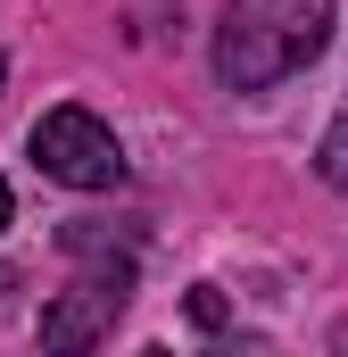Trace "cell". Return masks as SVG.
I'll return each instance as SVG.
<instances>
[{
  "label": "cell",
  "mask_w": 348,
  "mask_h": 357,
  "mask_svg": "<svg viewBox=\"0 0 348 357\" xmlns=\"http://www.w3.org/2000/svg\"><path fill=\"white\" fill-rule=\"evenodd\" d=\"M33 167L50 183H67V191H116L125 183V150H116V133L91 108H50L33 125Z\"/></svg>",
  "instance_id": "3"
},
{
  "label": "cell",
  "mask_w": 348,
  "mask_h": 357,
  "mask_svg": "<svg viewBox=\"0 0 348 357\" xmlns=\"http://www.w3.org/2000/svg\"><path fill=\"white\" fill-rule=\"evenodd\" d=\"M324 42H332V0H224V17H216V75L232 91H274Z\"/></svg>",
  "instance_id": "1"
},
{
  "label": "cell",
  "mask_w": 348,
  "mask_h": 357,
  "mask_svg": "<svg viewBox=\"0 0 348 357\" xmlns=\"http://www.w3.org/2000/svg\"><path fill=\"white\" fill-rule=\"evenodd\" d=\"M0 75H8V59H0Z\"/></svg>",
  "instance_id": "8"
},
{
  "label": "cell",
  "mask_w": 348,
  "mask_h": 357,
  "mask_svg": "<svg viewBox=\"0 0 348 357\" xmlns=\"http://www.w3.org/2000/svg\"><path fill=\"white\" fill-rule=\"evenodd\" d=\"M8 216H17V199H8V183H0V233H8Z\"/></svg>",
  "instance_id": "6"
},
{
  "label": "cell",
  "mask_w": 348,
  "mask_h": 357,
  "mask_svg": "<svg viewBox=\"0 0 348 357\" xmlns=\"http://www.w3.org/2000/svg\"><path fill=\"white\" fill-rule=\"evenodd\" d=\"M141 357H166V349H141Z\"/></svg>",
  "instance_id": "7"
},
{
  "label": "cell",
  "mask_w": 348,
  "mask_h": 357,
  "mask_svg": "<svg viewBox=\"0 0 348 357\" xmlns=\"http://www.w3.org/2000/svg\"><path fill=\"white\" fill-rule=\"evenodd\" d=\"M125 299H133V258L91 266L67 291H50V307H42V357H91L108 341V324L125 316Z\"/></svg>",
  "instance_id": "2"
},
{
  "label": "cell",
  "mask_w": 348,
  "mask_h": 357,
  "mask_svg": "<svg viewBox=\"0 0 348 357\" xmlns=\"http://www.w3.org/2000/svg\"><path fill=\"white\" fill-rule=\"evenodd\" d=\"M191 324H207V333H216V324H224V299H216V291H191Z\"/></svg>",
  "instance_id": "5"
},
{
  "label": "cell",
  "mask_w": 348,
  "mask_h": 357,
  "mask_svg": "<svg viewBox=\"0 0 348 357\" xmlns=\"http://www.w3.org/2000/svg\"><path fill=\"white\" fill-rule=\"evenodd\" d=\"M315 175L348 191V116H332V133H324V150H315Z\"/></svg>",
  "instance_id": "4"
}]
</instances>
